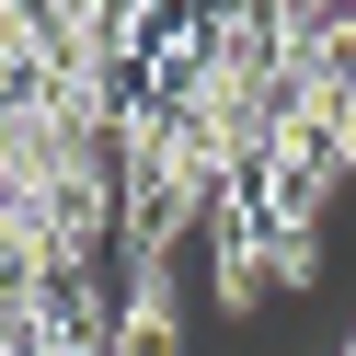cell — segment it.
<instances>
[{
  "label": "cell",
  "instance_id": "7a4b0ae2",
  "mask_svg": "<svg viewBox=\"0 0 356 356\" xmlns=\"http://www.w3.org/2000/svg\"><path fill=\"white\" fill-rule=\"evenodd\" d=\"M345 356H356V333H345Z\"/></svg>",
  "mask_w": 356,
  "mask_h": 356
},
{
  "label": "cell",
  "instance_id": "6da1fadb",
  "mask_svg": "<svg viewBox=\"0 0 356 356\" xmlns=\"http://www.w3.org/2000/svg\"><path fill=\"white\" fill-rule=\"evenodd\" d=\"M115 356H184V322H172L161 264H138V299H127V322H115Z\"/></svg>",
  "mask_w": 356,
  "mask_h": 356
}]
</instances>
